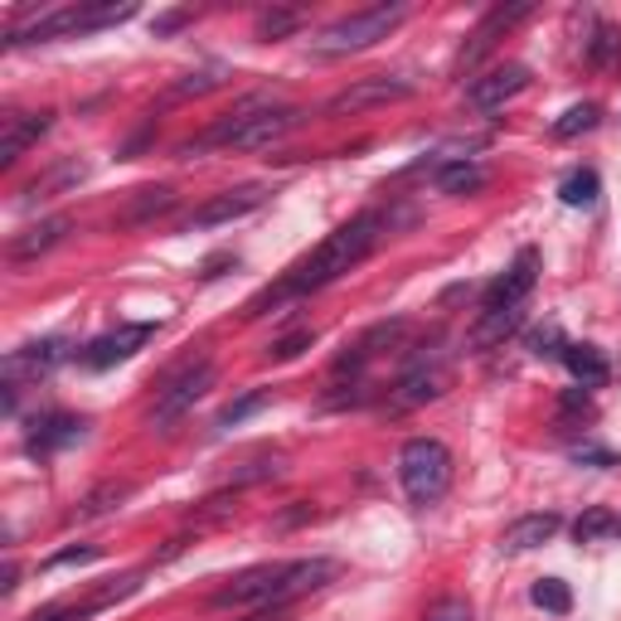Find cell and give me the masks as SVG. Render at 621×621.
Returning <instances> with one entry per match:
<instances>
[{"instance_id": "6da1fadb", "label": "cell", "mask_w": 621, "mask_h": 621, "mask_svg": "<svg viewBox=\"0 0 621 621\" xmlns=\"http://www.w3.org/2000/svg\"><path fill=\"white\" fill-rule=\"evenodd\" d=\"M379 228H384L379 214H360V218H350V224H340L335 234H325L321 243H315L307 258L287 267L282 282L258 291V297L248 301V315H267V307H282L287 297H311V291L340 282L350 267H360L374 248H379V238H384Z\"/></svg>"}, {"instance_id": "7a4b0ae2", "label": "cell", "mask_w": 621, "mask_h": 621, "mask_svg": "<svg viewBox=\"0 0 621 621\" xmlns=\"http://www.w3.org/2000/svg\"><path fill=\"white\" fill-rule=\"evenodd\" d=\"M301 117H307L301 107H282V103H272L267 93H253V97H243V103L234 107V113L218 117L200 141H185V146H180V156H200L204 146H234V151H263V146L282 141Z\"/></svg>"}, {"instance_id": "3957f363", "label": "cell", "mask_w": 621, "mask_h": 621, "mask_svg": "<svg viewBox=\"0 0 621 621\" xmlns=\"http://www.w3.org/2000/svg\"><path fill=\"white\" fill-rule=\"evenodd\" d=\"M413 15L404 0H394V6H364L355 15H340L335 24H325L321 34L311 40V54L315 58H345V54H360V49L388 40V34L398 30Z\"/></svg>"}, {"instance_id": "277c9868", "label": "cell", "mask_w": 621, "mask_h": 621, "mask_svg": "<svg viewBox=\"0 0 621 621\" xmlns=\"http://www.w3.org/2000/svg\"><path fill=\"white\" fill-rule=\"evenodd\" d=\"M398 485L413 505H437L452 491V452L437 437H413L398 452Z\"/></svg>"}, {"instance_id": "5b68a950", "label": "cell", "mask_w": 621, "mask_h": 621, "mask_svg": "<svg viewBox=\"0 0 621 621\" xmlns=\"http://www.w3.org/2000/svg\"><path fill=\"white\" fill-rule=\"evenodd\" d=\"M210 384H214V364L210 360H200V364H185L180 374H170L165 388L156 394V408H151V422L156 428H165V422H175L180 413H190L194 404H200L204 394H210Z\"/></svg>"}, {"instance_id": "8992f818", "label": "cell", "mask_w": 621, "mask_h": 621, "mask_svg": "<svg viewBox=\"0 0 621 621\" xmlns=\"http://www.w3.org/2000/svg\"><path fill=\"white\" fill-rule=\"evenodd\" d=\"M413 83L408 78H388V73H374V78H355L350 88H340L331 103L321 107L325 117H345V113H364V107H384V103H408Z\"/></svg>"}, {"instance_id": "52a82bcc", "label": "cell", "mask_w": 621, "mask_h": 621, "mask_svg": "<svg viewBox=\"0 0 621 621\" xmlns=\"http://www.w3.org/2000/svg\"><path fill=\"white\" fill-rule=\"evenodd\" d=\"M452 384V370H447L442 355H418L408 364V374L398 379V388L388 394V408H418V404H432V398L447 394Z\"/></svg>"}, {"instance_id": "ba28073f", "label": "cell", "mask_w": 621, "mask_h": 621, "mask_svg": "<svg viewBox=\"0 0 621 621\" xmlns=\"http://www.w3.org/2000/svg\"><path fill=\"white\" fill-rule=\"evenodd\" d=\"M267 204V185H238V190H224L214 194V200H204L200 210H194L185 224V234H194V228H218V224H238V218H248L253 210H263Z\"/></svg>"}, {"instance_id": "9c48e42d", "label": "cell", "mask_w": 621, "mask_h": 621, "mask_svg": "<svg viewBox=\"0 0 621 621\" xmlns=\"http://www.w3.org/2000/svg\"><path fill=\"white\" fill-rule=\"evenodd\" d=\"M534 15V6H525V0H515V6H495L491 15H485L477 30L467 34V44H461V54H457V73H467V68H477L485 54L495 49V40H505L510 30H515L520 20H529Z\"/></svg>"}, {"instance_id": "30bf717a", "label": "cell", "mask_w": 621, "mask_h": 621, "mask_svg": "<svg viewBox=\"0 0 621 621\" xmlns=\"http://www.w3.org/2000/svg\"><path fill=\"white\" fill-rule=\"evenodd\" d=\"M534 282H539V248H520V258L485 287L481 311H510V307H525Z\"/></svg>"}, {"instance_id": "8fae6325", "label": "cell", "mask_w": 621, "mask_h": 621, "mask_svg": "<svg viewBox=\"0 0 621 621\" xmlns=\"http://www.w3.org/2000/svg\"><path fill=\"white\" fill-rule=\"evenodd\" d=\"M151 335H156V321L117 325V331H107V335L88 340V345L78 350V364H83V370H113V364H121V360L137 355V350H141Z\"/></svg>"}, {"instance_id": "7c38bea8", "label": "cell", "mask_w": 621, "mask_h": 621, "mask_svg": "<svg viewBox=\"0 0 621 621\" xmlns=\"http://www.w3.org/2000/svg\"><path fill=\"white\" fill-rule=\"evenodd\" d=\"M64 360H68V340H64V335L30 340V345H20V350H10V355H6V379L20 384V374H30V379H44V374L58 370Z\"/></svg>"}, {"instance_id": "4fadbf2b", "label": "cell", "mask_w": 621, "mask_h": 621, "mask_svg": "<svg viewBox=\"0 0 621 621\" xmlns=\"http://www.w3.org/2000/svg\"><path fill=\"white\" fill-rule=\"evenodd\" d=\"M529 88V68L525 64H501V68H491L485 78H477L467 88V103L471 107H481V113H495V107H505L510 97H520Z\"/></svg>"}, {"instance_id": "5bb4252c", "label": "cell", "mask_w": 621, "mask_h": 621, "mask_svg": "<svg viewBox=\"0 0 621 621\" xmlns=\"http://www.w3.org/2000/svg\"><path fill=\"white\" fill-rule=\"evenodd\" d=\"M83 432H88V422L73 418V413H44V418H34V428L24 432V447H30L34 457H49V452H58V447L83 442Z\"/></svg>"}, {"instance_id": "9a60e30c", "label": "cell", "mask_w": 621, "mask_h": 621, "mask_svg": "<svg viewBox=\"0 0 621 621\" xmlns=\"http://www.w3.org/2000/svg\"><path fill=\"white\" fill-rule=\"evenodd\" d=\"M49 127H54V113H10L6 117V137H0V165L10 170Z\"/></svg>"}, {"instance_id": "2e32d148", "label": "cell", "mask_w": 621, "mask_h": 621, "mask_svg": "<svg viewBox=\"0 0 621 621\" xmlns=\"http://www.w3.org/2000/svg\"><path fill=\"white\" fill-rule=\"evenodd\" d=\"M64 234H68V218L64 214L44 218V224H30V228H20V234L6 243V258L10 263H34L40 253L54 248V243H64Z\"/></svg>"}, {"instance_id": "e0dca14e", "label": "cell", "mask_w": 621, "mask_h": 621, "mask_svg": "<svg viewBox=\"0 0 621 621\" xmlns=\"http://www.w3.org/2000/svg\"><path fill=\"white\" fill-rule=\"evenodd\" d=\"M564 529V520L554 515V510H544V515H525L515 520L505 534H501V554H529V549H544V544L554 539V534Z\"/></svg>"}, {"instance_id": "ac0fdd59", "label": "cell", "mask_w": 621, "mask_h": 621, "mask_svg": "<svg viewBox=\"0 0 621 621\" xmlns=\"http://www.w3.org/2000/svg\"><path fill=\"white\" fill-rule=\"evenodd\" d=\"M131 495V485L127 481H103L97 491H88L78 505L68 510V520L73 525H88V520H103V515H113V510H121V501Z\"/></svg>"}, {"instance_id": "d6986e66", "label": "cell", "mask_w": 621, "mask_h": 621, "mask_svg": "<svg viewBox=\"0 0 621 621\" xmlns=\"http://www.w3.org/2000/svg\"><path fill=\"white\" fill-rule=\"evenodd\" d=\"M558 360L568 364V374H574L582 388H602L607 374H612V370H607V355L598 345H564V355H558Z\"/></svg>"}, {"instance_id": "ffe728a7", "label": "cell", "mask_w": 621, "mask_h": 621, "mask_svg": "<svg viewBox=\"0 0 621 621\" xmlns=\"http://www.w3.org/2000/svg\"><path fill=\"white\" fill-rule=\"evenodd\" d=\"M83 180H88V165H83V161H58L54 170H44L40 180H30V185H24V200H54V194L83 185Z\"/></svg>"}, {"instance_id": "44dd1931", "label": "cell", "mask_w": 621, "mask_h": 621, "mask_svg": "<svg viewBox=\"0 0 621 621\" xmlns=\"http://www.w3.org/2000/svg\"><path fill=\"white\" fill-rule=\"evenodd\" d=\"M481 185H485V170L477 161H447L442 156V165H437V190L442 194L461 200V194H477Z\"/></svg>"}, {"instance_id": "7402d4cb", "label": "cell", "mask_w": 621, "mask_h": 621, "mask_svg": "<svg viewBox=\"0 0 621 621\" xmlns=\"http://www.w3.org/2000/svg\"><path fill=\"white\" fill-rule=\"evenodd\" d=\"M520 321H525V307H510V311H481L477 331H471V350H491L501 345L510 331H520Z\"/></svg>"}, {"instance_id": "603a6c76", "label": "cell", "mask_w": 621, "mask_h": 621, "mask_svg": "<svg viewBox=\"0 0 621 621\" xmlns=\"http://www.w3.org/2000/svg\"><path fill=\"white\" fill-rule=\"evenodd\" d=\"M598 175H592V170H574V175L564 180V185H558V200L568 204V210H592V204H598Z\"/></svg>"}, {"instance_id": "cb8c5ba5", "label": "cell", "mask_w": 621, "mask_h": 621, "mask_svg": "<svg viewBox=\"0 0 621 621\" xmlns=\"http://www.w3.org/2000/svg\"><path fill=\"white\" fill-rule=\"evenodd\" d=\"M607 534H617V515L607 505H592V510H582V515L574 520V539L578 544H598V539H607Z\"/></svg>"}, {"instance_id": "d4e9b609", "label": "cell", "mask_w": 621, "mask_h": 621, "mask_svg": "<svg viewBox=\"0 0 621 621\" xmlns=\"http://www.w3.org/2000/svg\"><path fill=\"white\" fill-rule=\"evenodd\" d=\"M602 121V107L598 103H574L564 117L554 121V137H564V141H574V137H582V131H592Z\"/></svg>"}, {"instance_id": "484cf974", "label": "cell", "mask_w": 621, "mask_h": 621, "mask_svg": "<svg viewBox=\"0 0 621 621\" xmlns=\"http://www.w3.org/2000/svg\"><path fill=\"white\" fill-rule=\"evenodd\" d=\"M529 598H534V607H544V612H554V617H568V612H574V592H568L564 578H539Z\"/></svg>"}, {"instance_id": "4316f807", "label": "cell", "mask_w": 621, "mask_h": 621, "mask_svg": "<svg viewBox=\"0 0 621 621\" xmlns=\"http://www.w3.org/2000/svg\"><path fill=\"white\" fill-rule=\"evenodd\" d=\"M175 210V190H165V185H156V190H141L137 194V204L127 210V224H146V218H161Z\"/></svg>"}, {"instance_id": "83f0119b", "label": "cell", "mask_w": 621, "mask_h": 621, "mask_svg": "<svg viewBox=\"0 0 621 621\" xmlns=\"http://www.w3.org/2000/svg\"><path fill=\"white\" fill-rule=\"evenodd\" d=\"M141 588V574H121V578H113L107 588H97L88 602H83V612L88 617H97V612H107V607H117L121 598H131V592Z\"/></svg>"}, {"instance_id": "f1b7e54d", "label": "cell", "mask_w": 621, "mask_h": 621, "mask_svg": "<svg viewBox=\"0 0 621 621\" xmlns=\"http://www.w3.org/2000/svg\"><path fill=\"white\" fill-rule=\"evenodd\" d=\"M297 24H301V10H263L258 15V40L263 44H272V40H287V34H297Z\"/></svg>"}, {"instance_id": "f546056e", "label": "cell", "mask_w": 621, "mask_h": 621, "mask_svg": "<svg viewBox=\"0 0 621 621\" xmlns=\"http://www.w3.org/2000/svg\"><path fill=\"white\" fill-rule=\"evenodd\" d=\"M267 404H272V394H267V388H253V394L234 398V404H228L224 413H218V418H214V428H238L243 418H253V413H258V408H267Z\"/></svg>"}, {"instance_id": "4dcf8cb0", "label": "cell", "mask_w": 621, "mask_h": 621, "mask_svg": "<svg viewBox=\"0 0 621 621\" xmlns=\"http://www.w3.org/2000/svg\"><path fill=\"white\" fill-rule=\"evenodd\" d=\"M214 88H224V68H200V73H185L180 83H170V97H200Z\"/></svg>"}, {"instance_id": "1f68e13d", "label": "cell", "mask_w": 621, "mask_h": 621, "mask_svg": "<svg viewBox=\"0 0 621 621\" xmlns=\"http://www.w3.org/2000/svg\"><path fill=\"white\" fill-rule=\"evenodd\" d=\"M272 477H282V461H272V457L248 461V467H243V471H234V481H228V491H243V485H258V481H272Z\"/></svg>"}, {"instance_id": "d6a6232c", "label": "cell", "mask_w": 621, "mask_h": 621, "mask_svg": "<svg viewBox=\"0 0 621 621\" xmlns=\"http://www.w3.org/2000/svg\"><path fill=\"white\" fill-rule=\"evenodd\" d=\"M588 58H592V64H598V68H607V64H612V58H621V30H612V24H602V30H598V40L588 44Z\"/></svg>"}, {"instance_id": "836d02e7", "label": "cell", "mask_w": 621, "mask_h": 621, "mask_svg": "<svg viewBox=\"0 0 621 621\" xmlns=\"http://www.w3.org/2000/svg\"><path fill=\"white\" fill-rule=\"evenodd\" d=\"M311 345H315V331H297V335L277 340V345H267V360H272V364H282V360H297L301 350H311Z\"/></svg>"}, {"instance_id": "e575fe53", "label": "cell", "mask_w": 621, "mask_h": 621, "mask_svg": "<svg viewBox=\"0 0 621 621\" xmlns=\"http://www.w3.org/2000/svg\"><path fill=\"white\" fill-rule=\"evenodd\" d=\"M422 621H477V612H471L467 598H442L437 607H428V617Z\"/></svg>"}, {"instance_id": "d590c367", "label": "cell", "mask_w": 621, "mask_h": 621, "mask_svg": "<svg viewBox=\"0 0 621 621\" xmlns=\"http://www.w3.org/2000/svg\"><path fill=\"white\" fill-rule=\"evenodd\" d=\"M558 418H592V398L582 394V388H568V394L558 398Z\"/></svg>"}, {"instance_id": "8d00e7d4", "label": "cell", "mask_w": 621, "mask_h": 621, "mask_svg": "<svg viewBox=\"0 0 621 621\" xmlns=\"http://www.w3.org/2000/svg\"><path fill=\"white\" fill-rule=\"evenodd\" d=\"M529 345H534V355H564V335H558L554 325L534 331V335H529Z\"/></svg>"}, {"instance_id": "74e56055", "label": "cell", "mask_w": 621, "mask_h": 621, "mask_svg": "<svg viewBox=\"0 0 621 621\" xmlns=\"http://www.w3.org/2000/svg\"><path fill=\"white\" fill-rule=\"evenodd\" d=\"M574 461H592V467H621V461L607 452V447H592V442H582V447H574Z\"/></svg>"}, {"instance_id": "f35d334b", "label": "cell", "mask_w": 621, "mask_h": 621, "mask_svg": "<svg viewBox=\"0 0 621 621\" xmlns=\"http://www.w3.org/2000/svg\"><path fill=\"white\" fill-rule=\"evenodd\" d=\"M93 558H97L93 544H78V549H64V554L49 558V568H64V564H93Z\"/></svg>"}, {"instance_id": "ab89813d", "label": "cell", "mask_w": 621, "mask_h": 621, "mask_svg": "<svg viewBox=\"0 0 621 621\" xmlns=\"http://www.w3.org/2000/svg\"><path fill=\"white\" fill-rule=\"evenodd\" d=\"M180 24H190V10H165V15L151 20V30L156 34H170V30H180Z\"/></svg>"}, {"instance_id": "60d3db41", "label": "cell", "mask_w": 621, "mask_h": 621, "mask_svg": "<svg viewBox=\"0 0 621 621\" xmlns=\"http://www.w3.org/2000/svg\"><path fill=\"white\" fill-rule=\"evenodd\" d=\"M238 621H291V607H253V612Z\"/></svg>"}, {"instance_id": "b9f144b4", "label": "cell", "mask_w": 621, "mask_h": 621, "mask_svg": "<svg viewBox=\"0 0 621 621\" xmlns=\"http://www.w3.org/2000/svg\"><path fill=\"white\" fill-rule=\"evenodd\" d=\"M617 534H621V515H617Z\"/></svg>"}]
</instances>
